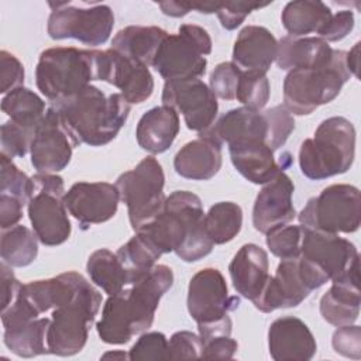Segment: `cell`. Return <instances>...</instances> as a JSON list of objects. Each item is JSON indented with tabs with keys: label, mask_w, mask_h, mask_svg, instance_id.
I'll use <instances>...</instances> for the list:
<instances>
[{
	"label": "cell",
	"mask_w": 361,
	"mask_h": 361,
	"mask_svg": "<svg viewBox=\"0 0 361 361\" xmlns=\"http://www.w3.org/2000/svg\"><path fill=\"white\" fill-rule=\"evenodd\" d=\"M207 237L214 245L226 244L240 233L243 227V210L234 202L214 203L203 219Z\"/></svg>",
	"instance_id": "38"
},
{
	"label": "cell",
	"mask_w": 361,
	"mask_h": 361,
	"mask_svg": "<svg viewBox=\"0 0 361 361\" xmlns=\"http://www.w3.org/2000/svg\"><path fill=\"white\" fill-rule=\"evenodd\" d=\"M293 190L295 185L283 171L264 185L252 207V226L257 231L267 234L295 219Z\"/></svg>",
	"instance_id": "20"
},
{
	"label": "cell",
	"mask_w": 361,
	"mask_h": 361,
	"mask_svg": "<svg viewBox=\"0 0 361 361\" xmlns=\"http://www.w3.org/2000/svg\"><path fill=\"white\" fill-rule=\"evenodd\" d=\"M1 110L10 120L23 128L34 133L45 117V102L32 90L21 86L7 94L1 100Z\"/></svg>",
	"instance_id": "34"
},
{
	"label": "cell",
	"mask_w": 361,
	"mask_h": 361,
	"mask_svg": "<svg viewBox=\"0 0 361 361\" xmlns=\"http://www.w3.org/2000/svg\"><path fill=\"white\" fill-rule=\"evenodd\" d=\"M331 345L334 351L343 357L361 358V327L357 324L340 326L333 333Z\"/></svg>",
	"instance_id": "47"
},
{
	"label": "cell",
	"mask_w": 361,
	"mask_h": 361,
	"mask_svg": "<svg viewBox=\"0 0 361 361\" xmlns=\"http://www.w3.org/2000/svg\"><path fill=\"white\" fill-rule=\"evenodd\" d=\"M354 28V13L341 10L331 16L329 24L322 30L319 37L326 42H336L347 37Z\"/></svg>",
	"instance_id": "50"
},
{
	"label": "cell",
	"mask_w": 361,
	"mask_h": 361,
	"mask_svg": "<svg viewBox=\"0 0 361 361\" xmlns=\"http://www.w3.org/2000/svg\"><path fill=\"white\" fill-rule=\"evenodd\" d=\"M34 133L23 128L21 126L13 123L11 120L6 121L1 126V154L8 158L24 157L30 151L31 140Z\"/></svg>",
	"instance_id": "45"
},
{
	"label": "cell",
	"mask_w": 361,
	"mask_h": 361,
	"mask_svg": "<svg viewBox=\"0 0 361 361\" xmlns=\"http://www.w3.org/2000/svg\"><path fill=\"white\" fill-rule=\"evenodd\" d=\"M86 271L92 282L102 288V290H104L109 296L120 292L123 288L131 283L130 276L118 261L117 255L107 248H100L90 254L86 264Z\"/></svg>",
	"instance_id": "36"
},
{
	"label": "cell",
	"mask_w": 361,
	"mask_h": 361,
	"mask_svg": "<svg viewBox=\"0 0 361 361\" xmlns=\"http://www.w3.org/2000/svg\"><path fill=\"white\" fill-rule=\"evenodd\" d=\"M241 71L233 62L219 63L210 73L209 87L216 97L223 100H234Z\"/></svg>",
	"instance_id": "44"
},
{
	"label": "cell",
	"mask_w": 361,
	"mask_h": 361,
	"mask_svg": "<svg viewBox=\"0 0 361 361\" xmlns=\"http://www.w3.org/2000/svg\"><path fill=\"white\" fill-rule=\"evenodd\" d=\"M269 355L275 361H309L317 350L307 324L295 316L274 320L268 329Z\"/></svg>",
	"instance_id": "22"
},
{
	"label": "cell",
	"mask_w": 361,
	"mask_h": 361,
	"mask_svg": "<svg viewBox=\"0 0 361 361\" xmlns=\"http://www.w3.org/2000/svg\"><path fill=\"white\" fill-rule=\"evenodd\" d=\"M128 357L131 361H135V360H169L168 338L161 331L144 333L128 350Z\"/></svg>",
	"instance_id": "43"
},
{
	"label": "cell",
	"mask_w": 361,
	"mask_h": 361,
	"mask_svg": "<svg viewBox=\"0 0 361 361\" xmlns=\"http://www.w3.org/2000/svg\"><path fill=\"white\" fill-rule=\"evenodd\" d=\"M334 49L320 37L285 35L278 41L275 62L283 71L326 66Z\"/></svg>",
	"instance_id": "28"
},
{
	"label": "cell",
	"mask_w": 361,
	"mask_h": 361,
	"mask_svg": "<svg viewBox=\"0 0 361 361\" xmlns=\"http://www.w3.org/2000/svg\"><path fill=\"white\" fill-rule=\"evenodd\" d=\"M209 32L196 24H182L178 34H168L151 66L166 80L196 79L206 73V55L212 52Z\"/></svg>",
	"instance_id": "8"
},
{
	"label": "cell",
	"mask_w": 361,
	"mask_h": 361,
	"mask_svg": "<svg viewBox=\"0 0 361 361\" xmlns=\"http://www.w3.org/2000/svg\"><path fill=\"white\" fill-rule=\"evenodd\" d=\"M51 106L76 145L90 147H102L113 141L130 113V103L121 93L106 96L93 85Z\"/></svg>",
	"instance_id": "3"
},
{
	"label": "cell",
	"mask_w": 361,
	"mask_h": 361,
	"mask_svg": "<svg viewBox=\"0 0 361 361\" xmlns=\"http://www.w3.org/2000/svg\"><path fill=\"white\" fill-rule=\"evenodd\" d=\"M116 255L127 271L130 282L134 283L157 265L162 254L142 231L137 230L135 234L117 250Z\"/></svg>",
	"instance_id": "35"
},
{
	"label": "cell",
	"mask_w": 361,
	"mask_h": 361,
	"mask_svg": "<svg viewBox=\"0 0 361 361\" xmlns=\"http://www.w3.org/2000/svg\"><path fill=\"white\" fill-rule=\"evenodd\" d=\"M333 13L331 8L319 0L289 1L281 14L285 30L292 37H306L317 32L329 24Z\"/></svg>",
	"instance_id": "32"
},
{
	"label": "cell",
	"mask_w": 361,
	"mask_h": 361,
	"mask_svg": "<svg viewBox=\"0 0 361 361\" xmlns=\"http://www.w3.org/2000/svg\"><path fill=\"white\" fill-rule=\"evenodd\" d=\"M268 4H259V3H219V8L216 11L219 21L223 28L231 31L235 30L248 14H251L257 8L267 7Z\"/></svg>",
	"instance_id": "49"
},
{
	"label": "cell",
	"mask_w": 361,
	"mask_h": 361,
	"mask_svg": "<svg viewBox=\"0 0 361 361\" xmlns=\"http://www.w3.org/2000/svg\"><path fill=\"white\" fill-rule=\"evenodd\" d=\"M120 200L126 203L133 230L149 223L162 209L165 202V175L161 164L154 157H145L135 168L121 173L116 183Z\"/></svg>",
	"instance_id": "11"
},
{
	"label": "cell",
	"mask_w": 361,
	"mask_h": 361,
	"mask_svg": "<svg viewBox=\"0 0 361 361\" xmlns=\"http://www.w3.org/2000/svg\"><path fill=\"white\" fill-rule=\"evenodd\" d=\"M179 116L169 106H157L145 111L135 128L138 145L149 154H162L173 144L179 133Z\"/></svg>",
	"instance_id": "30"
},
{
	"label": "cell",
	"mask_w": 361,
	"mask_h": 361,
	"mask_svg": "<svg viewBox=\"0 0 361 361\" xmlns=\"http://www.w3.org/2000/svg\"><path fill=\"white\" fill-rule=\"evenodd\" d=\"M21 282L16 278V275L11 271V267L1 261L0 264V286H1V310L7 309L14 299L17 298Z\"/></svg>",
	"instance_id": "53"
},
{
	"label": "cell",
	"mask_w": 361,
	"mask_h": 361,
	"mask_svg": "<svg viewBox=\"0 0 361 361\" xmlns=\"http://www.w3.org/2000/svg\"><path fill=\"white\" fill-rule=\"evenodd\" d=\"M269 261L267 251L257 244H244L233 257L228 272L235 292L255 300L269 278Z\"/></svg>",
	"instance_id": "24"
},
{
	"label": "cell",
	"mask_w": 361,
	"mask_h": 361,
	"mask_svg": "<svg viewBox=\"0 0 361 361\" xmlns=\"http://www.w3.org/2000/svg\"><path fill=\"white\" fill-rule=\"evenodd\" d=\"M267 245L271 252L281 258H295L300 254V241H302V226H279L267 234Z\"/></svg>",
	"instance_id": "41"
},
{
	"label": "cell",
	"mask_w": 361,
	"mask_h": 361,
	"mask_svg": "<svg viewBox=\"0 0 361 361\" xmlns=\"http://www.w3.org/2000/svg\"><path fill=\"white\" fill-rule=\"evenodd\" d=\"M86 281L83 275L68 271L54 278L24 283L21 285V293L41 314L69 302Z\"/></svg>",
	"instance_id": "29"
},
{
	"label": "cell",
	"mask_w": 361,
	"mask_h": 361,
	"mask_svg": "<svg viewBox=\"0 0 361 361\" xmlns=\"http://www.w3.org/2000/svg\"><path fill=\"white\" fill-rule=\"evenodd\" d=\"M188 312L197 323H210L228 316L240 306L238 296H230L223 274L216 268L197 271L188 286Z\"/></svg>",
	"instance_id": "14"
},
{
	"label": "cell",
	"mask_w": 361,
	"mask_h": 361,
	"mask_svg": "<svg viewBox=\"0 0 361 361\" xmlns=\"http://www.w3.org/2000/svg\"><path fill=\"white\" fill-rule=\"evenodd\" d=\"M173 272L157 264L134 283L110 295L96 323L100 340L106 344H126L134 336L147 331L155 317L161 298L172 288Z\"/></svg>",
	"instance_id": "1"
},
{
	"label": "cell",
	"mask_w": 361,
	"mask_h": 361,
	"mask_svg": "<svg viewBox=\"0 0 361 361\" xmlns=\"http://www.w3.org/2000/svg\"><path fill=\"white\" fill-rule=\"evenodd\" d=\"M75 147L76 142L62 124L56 110L52 106L48 107L30 145L34 169L39 173H56L65 169Z\"/></svg>",
	"instance_id": "15"
},
{
	"label": "cell",
	"mask_w": 361,
	"mask_h": 361,
	"mask_svg": "<svg viewBox=\"0 0 361 361\" xmlns=\"http://www.w3.org/2000/svg\"><path fill=\"white\" fill-rule=\"evenodd\" d=\"M347 51L334 49L331 62L320 68L289 71L283 80V106L290 114L307 116L333 102L353 76L345 63Z\"/></svg>",
	"instance_id": "6"
},
{
	"label": "cell",
	"mask_w": 361,
	"mask_h": 361,
	"mask_svg": "<svg viewBox=\"0 0 361 361\" xmlns=\"http://www.w3.org/2000/svg\"><path fill=\"white\" fill-rule=\"evenodd\" d=\"M200 135H206L220 145L224 142L230 145L244 140H264L267 142L268 121L264 113L243 106L224 113Z\"/></svg>",
	"instance_id": "26"
},
{
	"label": "cell",
	"mask_w": 361,
	"mask_h": 361,
	"mask_svg": "<svg viewBox=\"0 0 361 361\" xmlns=\"http://www.w3.org/2000/svg\"><path fill=\"white\" fill-rule=\"evenodd\" d=\"M300 226L334 234L355 233L361 224L360 189L348 183H334L307 200L300 210Z\"/></svg>",
	"instance_id": "10"
},
{
	"label": "cell",
	"mask_w": 361,
	"mask_h": 361,
	"mask_svg": "<svg viewBox=\"0 0 361 361\" xmlns=\"http://www.w3.org/2000/svg\"><path fill=\"white\" fill-rule=\"evenodd\" d=\"M300 257L319 268L330 281L360 259L355 245L340 234L302 226Z\"/></svg>",
	"instance_id": "17"
},
{
	"label": "cell",
	"mask_w": 361,
	"mask_h": 361,
	"mask_svg": "<svg viewBox=\"0 0 361 361\" xmlns=\"http://www.w3.org/2000/svg\"><path fill=\"white\" fill-rule=\"evenodd\" d=\"M161 100L180 113L186 127L199 134L213 126L219 111L216 94L199 78L166 80Z\"/></svg>",
	"instance_id": "13"
},
{
	"label": "cell",
	"mask_w": 361,
	"mask_h": 361,
	"mask_svg": "<svg viewBox=\"0 0 361 361\" xmlns=\"http://www.w3.org/2000/svg\"><path fill=\"white\" fill-rule=\"evenodd\" d=\"M331 286L320 299L322 317L336 326L354 324L360 316V259L334 278Z\"/></svg>",
	"instance_id": "21"
},
{
	"label": "cell",
	"mask_w": 361,
	"mask_h": 361,
	"mask_svg": "<svg viewBox=\"0 0 361 361\" xmlns=\"http://www.w3.org/2000/svg\"><path fill=\"white\" fill-rule=\"evenodd\" d=\"M34 189L32 178L20 171L11 158L0 154V193L28 203Z\"/></svg>",
	"instance_id": "40"
},
{
	"label": "cell",
	"mask_w": 361,
	"mask_h": 361,
	"mask_svg": "<svg viewBox=\"0 0 361 361\" xmlns=\"http://www.w3.org/2000/svg\"><path fill=\"white\" fill-rule=\"evenodd\" d=\"M102 306V295L86 281L76 295L54 309L47 331L49 354L71 357L83 350Z\"/></svg>",
	"instance_id": "7"
},
{
	"label": "cell",
	"mask_w": 361,
	"mask_h": 361,
	"mask_svg": "<svg viewBox=\"0 0 361 361\" xmlns=\"http://www.w3.org/2000/svg\"><path fill=\"white\" fill-rule=\"evenodd\" d=\"M238 350V343L231 336L214 337L203 344L202 358L206 360H231Z\"/></svg>",
	"instance_id": "51"
},
{
	"label": "cell",
	"mask_w": 361,
	"mask_h": 361,
	"mask_svg": "<svg viewBox=\"0 0 361 361\" xmlns=\"http://www.w3.org/2000/svg\"><path fill=\"white\" fill-rule=\"evenodd\" d=\"M269 80L265 73L241 71L235 99L247 109L261 111L269 100Z\"/></svg>",
	"instance_id": "39"
},
{
	"label": "cell",
	"mask_w": 361,
	"mask_h": 361,
	"mask_svg": "<svg viewBox=\"0 0 361 361\" xmlns=\"http://www.w3.org/2000/svg\"><path fill=\"white\" fill-rule=\"evenodd\" d=\"M130 360L128 353H124L123 350H114V351H107L102 355V360Z\"/></svg>",
	"instance_id": "57"
},
{
	"label": "cell",
	"mask_w": 361,
	"mask_h": 361,
	"mask_svg": "<svg viewBox=\"0 0 361 361\" xmlns=\"http://www.w3.org/2000/svg\"><path fill=\"white\" fill-rule=\"evenodd\" d=\"M166 37L168 32L157 25H128L114 35L110 48L135 62L151 66L159 45Z\"/></svg>",
	"instance_id": "31"
},
{
	"label": "cell",
	"mask_w": 361,
	"mask_h": 361,
	"mask_svg": "<svg viewBox=\"0 0 361 361\" xmlns=\"http://www.w3.org/2000/svg\"><path fill=\"white\" fill-rule=\"evenodd\" d=\"M65 206L82 226L100 224L114 217L120 195L109 182H76L63 196Z\"/></svg>",
	"instance_id": "19"
},
{
	"label": "cell",
	"mask_w": 361,
	"mask_h": 361,
	"mask_svg": "<svg viewBox=\"0 0 361 361\" xmlns=\"http://www.w3.org/2000/svg\"><path fill=\"white\" fill-rule=\"evenodd\" d=\"M358 55H360V42L354 44V47L345 54V63L353 76H358Z\"/></svg>",
	"instance_id": "56"
},
{
	"label": "cell",
	"mask_w": 361,
	"mask_h": 361,
	"mask_svg": "<svg viewBox=\"0 0 361 361\" xmlns=\"http://www.w3.org/2000/svg\"><path fill=\"white\" fill-rule=\"evenodd\" d=\"M203 219L200 197L188 190H175L165 197L161 212L138 230L161 254L175 252L185 262H196L214 247L206 234Z\"/></svg>",
	"instance_id": "2"
},
{
	"label": "cell",
	"mask_w": 361,
	"mask_h": 361,
	"mask_svg": "<svg viewBox=\"0 0 361 361\" xmlns=\"http://www.w3.org/2000/svg\"><path fill=\"white\" fill-rule=\"evenodd\" d=\"M312 290L313 288L300 268L298 255L278 264L275 275H269L262 292L252 303L259 312L271 313L276 309L299 306Z\"/></svg>",
	"instance_id": "18"
},
{
	"label": "cell",
	"mask_w": 361,
	"mask_h": 361,
	"mask_svg": "<svg viewBox=\"0 0 361 361\" xmlns=\"http://www.w3.org/2000/svg\"><path fill=\"white\" fill-rule=\"evenodd\" d=\"M24 204L20 199L0 193V227L1 230L17 226L23 217Z\"/></svg>",
	"instance_id": "52"
},
{
	"label": "cell",
	"mask_w": 361,
	"mask_h": 361,
	"mask_svg": "<svg viewBox=\"0 0 361 361\" xmlns=\"http://www.w3.org/2000/svg\"><path fill=\"white\" fill-rule=\"evenodd\" d=\"M264 114L268 121L267 144L274 151H276L288 141L290 133L295 130L293 116L283 104L268 109L267 111H264Z\"/></svg>",
	"instance_id": "42"
},
{
	"label": "cell",
	"mask_w": 361,
	"mask_h": 361,
	"mask_svg": "<svg viewBox=\"0 0 361 361\" xmlns=\"http://www.w3.org/2000/svg\"><path fill=\"white\" fill-rule=\"evenodd\" d=\"M159 7L165 16L169 17H183L189 11H192L190 3H179V1H162Z\"/></svg>",
	"instance_id": "55"
},
{
	"label": "cell",
	"mask_w": 361,
	"mask_h": 361,
	"mask_svg": "<svg viewBox=\"0 0 361 361\" xmlns=\"http://www.w3.org/2000/svg\"><path fill=\"white\" fill-rule=\"evenodd\" d=\"M38 237L34 230L17 224L1 230L0 255L11 268H23L32 264L38 255Z\"/></svg>",
	"instance_id": "37"
},
{
	"label": "cell",
	"mask_w": 361,
	"mask_h": 361,
	"mask_svg": "<svg viewBox=\"0 0 361 361\" xmlns=\"http://www.w3.org/2000/svg\"><path fill=\"white\" fill-rule=\"evenodd\" d=\"M0 75H1L0 92L3 94H7L14 89L21 87L24 83L23 63L16 55H13L6 49L0 52Z\"/></svg>",
	"instance_id": "48"
},
{
	"label": "cell",
	"mask_w": 361,
	"mask_h": 361,
	"mask_svg": "<svg viewBox=\"0 0 361 361\" xmlns=\"http://www.w3.org/2000/svg\"><path fill=\"white\" fill-rule=\"evenodd\" d=\"M49 323L51 317H37L13 324L4 329L3 341L13 354L23 358L49 354L47 344Z\"/></svg>",
	"instance_id": "33"
},
{
	"label": "cell",
	"mask_w": 361,
	"mask_h": 361,
	"mask_svg": "<svg viewBox=\"0 0 361 361\" xmlns=\"http://www.w3.org/2000/svg\"><path fill=\"white\" fill-rule=\"evenodd\" d=\"M97 80L117 87L130 104L145 102L154 92V78L148 66L111 48L97 51Z\"/></svg>",
	"instance_id": "16"
},
{
	"label": "cell",
	"mask_w": 361,
	"mask_h": 361,
	"mask_svg": "<svg viewBox=\"0 0 361 361\" xmlns=\"http://www.w3.org/2000/svg\"><path fill=\"white\" fill-rule=\"evenodd\" d=\"M221 145L214 140L200 135L186 142L173 158L178 175L192 180H209L221 168Z\"/></svg>",
	"instance_id": "27"
},
{
	"label": "cell",
	"mask_w": 361,
	"mask_h": 361,
	"mask_svg": "<svg viewBox=\"0 0 361 361\" xmlns=\"http://www.w3.org/2000/svg\"><path fill=\"white\" fill-rule=\"evenodd\" d=\"M34 189L27 203L28 217L39 243L48 247L63 244L72 231L63 202L65 183L56 173L32 176Z\"/></svg>",
	"instance_id": "9"
},
{
	"label": "cell",
	"mask_w": 361,
	"mask_h": 361,
	"mask_svg": "<svg viewBox=\"0 0 361 361\" xmlns=\"http://www.w3.org/2000/svg\"><path fill=\"white\" fill-rule=\"evenodd\" d=\"M97 80V51L54 47L41 52L35 68L38 90L56 103Z\"/></svg>",
	"instance_id": "5"
},
{
	"label": "cell",
	"mask_w": 361,
	"mask_h": 361,
	"mask_svg": "<svg viewBox=\"0 0 361 361\" xmlns=\"http://www.w3.org/2000/svg\"><path fill=\"white\" fill-rule=\"evenodd\" d=\"M231 327H233V322H231L230 316H226V317H223L220 320H216V322L197 324L199 336H200V340H202L203 344L206 341L214 338V337L231 336Z\"/></svg>",
	"instance_id": "54"
},
{
	"label": "cell",
	"mask_w": 361,
	"mask_h": 361,
	"mask_svg": "<svg viewBox=\"0 0 361 361\" xmlns=\"http://www.w3.org/2000/svg\"><path fill=\"white\" fill-rule=\"evenodd\" d=\"M47 31L52 39H76L85 45H103L114 27L113 10L106 4L78 7L69 3H49Z\"/></svg>",
	"instance_id": "12"
},
{
	"label": "cell",
	"mask_w": 361,
	"mask_h": 361,
	"mask_svg": "<svg viewBox=\"0 0 361 361\" xmlns=\"http://www.w3.org/2000/svg\"><path fill=\"white\" fill-rule=\"evenodd\" d=\"M278 39L261 25H247L240 32L233 48V63L244 72L265 73L276 58Z\"/></svg>",
	"instance_id": "23"
},
{
	"label": "cell",
	"mask_w": 361,
	"mask_h": 361,
	"mask_svg": "<svg viewBox=\"0 0 361 361\" xmlns=\"http://www.w3.org/2000/svg\"><path fill=\"white\" fill-rule=\"evenodd\" d=\"M355 157V128L350 120L333 116L323 120L313 138L302 142L299 149L300 172L312 179L322 180L345 173Z\"/></svg>",
	"instance_id": "4"
},
{
	"label": "cell",
	"mask_w": 361,
	"mask_h": 361,
	"mask_svg": "<svg viewBox=\"0 0 361 361\" xmlns=\"http://www.w3.org/2000/svg\"><path fill=\"white\" fill-rule=\"evenodd\" d=\"M169 360L202 358L203 343L200 336L188 330L176 331L168 340Z\"/></svg>",
	"instance_id": "46"
},
{
	"label": "cell",
	"mask_w": 361,
	"mask_h": 361,
	"mask_svg": "<svg viewBox=\"0 0 361 361\" xmlns=\"http://www.w3.org/2000/svg\"><path fill=\"white\" fill-rule=\"evenodd\" d=\"M230 159L247 180L255 185H265L283 171L274 149L264 140H244L228 145Z\"/></svg>",
	"instance_id": "25"
}]
</instances>
